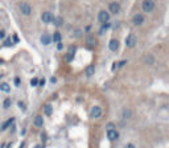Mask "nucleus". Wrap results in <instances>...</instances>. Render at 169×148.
I'll return each mask as SVG.
<instances>
[{
    "instance_id": "nucleus-1",
    "label": "nucleus",
    "mask_w": 169,
    "mask_h": 148,
    "mask_svg": "<svg viewBox=\"0 0 169 148\" xmlns=\"http://www.w3.org/2000/svg\"><path fill=\"white\" fill-rule=\"evenodd\" d=\"M141 8L144 12H152L155 9V2L153 0H144L141 3Z\"/></svg>"
},
{
    "instance_id": "nucleus-2",
    "label": "nucleus",
    "mask_w": 169,
    "mask_h": 148,
    "mask_svg": "<svg viewBox=\"0 0 169 148\" xmlns=\"http://www.w3.org/2000/svg\"><path fill=\"white\" fill-rule=\"evenodd\" d=\"M136 42H137V37L135 35L131 33V35L127 36V39H126V46L127 48H133L136 45Z\"/></svg>"
},
{
    "instance_id": "nucleus-3",
    "label": "nucleus",
    "mask_w": 169,
    "mask_h": 148,
    "mask_svg": "<svg viewBox=\"0 0 169 148\" xmlns=\"http://www.w3.org/2000/svg\"><path fill=\"white\" fill-rule=\"evenodd\" d=\"M90 116H91L93 119L101 118V116H102V108H101L99 106H94V107L90 110Z\"/></svg>"
},
{
    "instance_id": "nucleus-4",
    "label": "nucleus",
    "mask_w": 169,
    "mask_h": 148,
    "mask_svg": "<svg viewBox=\"0 0 169 148\" xmlns=\"http://www.w3.org/2000/svg\"><path fill=\"white\" fill-rule=\"evenodd\" d=\"M20 11H21L23 15L29 16V15L32 13V7H31L28 3H21V4H20Z\"/></svg>"
},
{
    "instance_id": "nucleus-5",
    "label": "nucleus",
    "mask_w": 169,
    "mask_h": 148,
    "mask_svg": "<svg viewBox=\"0 0 169 148\" xmlns=\"http://www.w3.org/2000/svg\"><path fill=\"white\" fill-rule=\"evenodd\" d=\"M98 20H99L101 23H103V24L108 23V20H110V13H108L107 11H101L99 15H98Z\"/></svg>"
},
{
    "instance_id": "nucleus-6",
    "label": "nucleus",
    "mask_w": 169,
    "mask_h": 148,
    "mask_svg": "<svg viewBox=\"0 0 169 148\" xmlns=\"http://www.w3.org/2000/svg\"><path fill=\"white\" fill-rule=\"evenodd\" d=\"M144 20H145V17H144L141 13H136V15L132 17V23H133L135 25H141V24L144 23Z\"/></svg>"
},
{
    "instance_id": "nucleus-7",
    "label": "nucleus",
    "mask_w": 169,
    "mask_h": 148,
    "mask_svg": "<svg viewBox=\"0 0 169 148\" xmlns=\"http://www.w3.org/2000/svg\"><path fill=\"white\" fill-rule=\"evenodd\" d=\"M41 20L45 23V24H49V23H52L53 21V16H52V13L50 12H42L41 13Z\"/></svg>"
},
{
    "instance_id": "nucleus-8",
    "label": "nucleus",
    "mask_w": 169,
    "mask_h": 148,
    "mask_svg": "<svg viewBox=\"0 0 169 148\" xmlns=\"http://www.w3.org/2000/svg\"><path fill=\"white\" fill-rule=\"evenodd\" d=\"M107 137H108V140H111V141H114V140H116L118 137H119V133H118V131L116 130H107Z\"/></svg>"
},
{
    "instance_id": "nucleus-9",
    "label": "nucleus",
    "mask_w": 169,
    "mask_h": 148,
    "mask_svg": "<svg viewBox=\"0 0 169 148\" xmlns=\"http://www.w3.org/2000/svg\"><path fill=\"white\" fill-rule=\"evenodd\" d=\"M108 9H110V12L111 13H119L120 12V6H119V3H111L110 4V7H108Z\"/></svg>"
},
{
    "instance_id": "nucleus-10",
    "label": "nucleus",
    "mask_w": 169,
    "mask_h": 148,
    "mask_svg": "<svg viewBox=\"0 0 169 148\" xmlns=\"http://www.w3.org/2000/svg\"><path fill=\"white\" fill-rule=\"evenodd\" d=\"M108 48H110V50L116 52V50H118V48H119V41H118V40H115V39H112V40L110 41V44H108Z\"/></svg>"
},
{
    "instance_id": "nucleus-11",
    "label": "nucleus",
    "mask_w": 169,
    "mask_h": 148,
    "mask_svg": "<svg viewBox=\"0 0 169 148\" xmlns=\"http://www.w3.org/2000/svg\"><path fill=\"white\" fill-rule=\"evenodd\" d=\"M41 42H42L44 45H49V44L52 42V37H50L48 33H44V35L41 36Z\"/></svg>"
},
{
    "instance_id": "nucleus-12",
    "label": "nucleus",
    "mask_w": 169,
    "mask_h": 148,
    "mask_svg": "<svg viewBox=\"0 0 169 148\" xmlns=\"http://www.w3.org/2000/svg\"><path fill=\"white\" fill-rule=\"evenodd\" d=\"M34 126L36 127H42L44 126V118H42V115H37L34 118Z\"/></svg>"
},
{
    "instance_id": "nucleus-13",
    "label": "nucleus",
    "mask_w": 169,
    "mask_h": 148,
    "mask_svg": "<svg viewBox=\"0 0 169 148\" xmlns=\"http://www.w3.org/2000/svg\"><path fill=\"white\" fill-rule=\"evenodd\" d=\"M0 90H2V91H4V93H9L11 87H9V85H8V83L2 82V83H0Z\"/></svg>"
},
{
    "instance_id": "nucleus-14",
    "label": "nucleus",
    "mask_w": 169,
    "mask_h": 148,
    "mask_svg": "<svg viewBox=\"0 0 169 148\" xmlns=\"http://www.w3.org/2000/svg\"><path fill=\"white\" fill-rule=\"evenodd\" d=\"M94 71H95V69H94V66H93V65L87 66V68H86V70H84V73H86V75H87V77H91V75L94 74Z\"/></svg>"
},
{
    "instance_id": "nucleus-15",
    "label": "nucleus",
    "mask_w": 169,
    "mask_h": 148,
    "mask_svg": "<svg viewBox=\"0 0 169 148\" xmlns=\"http://www.w3.org/2000/svg\"><path fill=\"white\" fill-rule=\"evenodd\" d=\"M52 40H53V42H61V40H62V37H61V33L59 32H56L54 35H53V37H52Z\"/></svg>"
},
{
    "instance_id": "nucleus-16",
    "label": "nucleus",
    "mask_w": 169,
    "mask_h": 148,
    "mask_svg": "<svg viewBox=\"0 0 169 148\" xmlns=\"http://www.w3.org/2000/svg\"><path fill=\"white\" fill-rule=\"evenodd\" d=\"M44 112H45V115H52V112H53V108H52V106L50 104H44Z\"/></svg>"
},
{
    "instance_id": "nucleus-17",
    "label": "nucleus",
    "mask_w": 169,
    "mask_h": 148,
    "mask_svg": "<svg viewBox=\"0 0 169 148\" xmlns=\"http://www.w3.org/2000/svg\"><path fill=\"white\" fill-rule=\"evenodd\" d=\"M122 116H123V119H130V118L132 116V112H131V110H127V108H124V110H123V112H122Z\"/></svg>"
},
{
    "instance_id": "nucleus-18",
    "label": "nucleus",
    "mask_w": 169,
    "mask_h": 148,
    "mask_svg": "<svg viewBox=\"0 0 169 148\" xmlns=\"http://www.w3.org/2000/svg\"><path fill=\"white\" fill-rule=\"evenodd\" d=\"M144 61H145V64H149V65H152V64L155 62V58H153V56H152V54H148V56H145Z\"/></svg>"
},
{
    "instance_id": "nucleus-19",
    "label": "nucleus",
    "mask_w": 169,
    "mask_h": 148,
    "mask_svg": "<svg viewBox=\"0 0 169 148\" xmlns=\"http://www.w3.org/2000/svg\"><path fill=\"white\" fill-rule=\"evenodd\" d=\"M108 28H110V24H108V23L103 24V25H102V28H101V31H99V35H103V33H105V31H107Z\"/></svg>"
},
{
    "instance_id": "nucleus-20",
    "label": "nucleus",
    "mask_w": 169,
    "mask_h": 148,
    "mask_svg": "<svg viewBox=\"0 0 169 148\" xmlns=\"http://www.w3.org/2000/svg\"><path fill=\"white\" fill-rule=\"evenodd\" d=\"M86 45H87L89 48H93V46L95 45V41H94V39H93V37H89V39H87V42H86Z\"/></svg>"
},
{
    "instance_id": "nucleus-21",
    "label": "nucleus",
    "mask_w": 169,
    "mask_h": 148,
    "mask_svg": "<svg viewBox=\"0 0 169 148\" xmlns=\"http://www.w3.org/2000/svg\"><path fill=\"white\" fill-rule=\"evenodd\" d=\"M13 120H15L13 118H12V119H8V120H7V122H6V123L3 124V127H2V131H4V130H6V128H7V127H8V126H9V124H11L12 122H13Z\"/></svg>"
},
{
    "instance_id": "nucleus-22",
    "label": "nucleus",
    "mask_w": 169,
    "mask_h": 148,
    "mask_svg": "<svg viewBox=\"0 0 169 148\" xmlns=\"http://www.w3.org/2000/svg\"><path fill=\"white\" fill-rule=\"evenodd\" d=\"M53 23H54L57 27H59V25H62V23H63V21H62V19H61V17H57V19H53Z\"/></svg>"
},
{
    "instance_id": "nucleus-23",
    "label": "nucleus",
    "mask_w": 169,
    "mask_h": 148,
    "mask_svg": "<svg viewBox=\"0 0 169 148\" xmlns=\"http://www.w3.org/2000/svg\"><path fill=\"white\" fill-rule=\"evenodd\" d=\"M11 103H12V101H11L9 98H7V99L4 101V104H3L4 108H9V107H11Z\"/></svg>"
},
{
    "instance_id": "nucleus-24",
    "label": "nucleus",
    "mask_w": 169,
    "mask_h": 148,
    "mask_svg": "<svg viewBox=\"0 0 169 148\" xmlns=\"http://www.w3.org/2000/svg\"><path fill=\"white\" fill-rule=\"evenodd\" d=\"M73 57H74V56H73V54H70V53H67V54H65V60H66L67 62H70V61L73 60Z\"/></svg>"
},
{
    "instance_id": "nucleus-25",
    "label": "nucleus",
    "mask_w": 169,
    "mask_h": 148,
    "mask_svg": "<svg viewBox=\"0 0 169 148\" xmlns=\"http://www.w3.org/2000/svg\"><path fill=\"white\" fill-rule=\"evenodd\" d=\"M37 85H38V79H37V78L31 79V86H33V87H34V86H37Z\"/></svg>"
},
{
    "instance_id": "nucleus-26",
    "label": "nucleus",
    "mask_w": 169,
    "mask_h": 148,
    "mask_svg": "<svg viewBox=\"0 0 169 148\" xmlns=\"http://www.w3.org/2000/svg\"><path fill=\"white\" fill-rule=\"evenodd\" d=\"M69 53L74 56V53H75V46H73V45H71V46H69Z\"/></svg>"
},
{
    "instance_id": "nucleus-27",
    "label": "nucleus",
    "mask_w": 169,
    "mask_h": 148,
    "mask_svg": "<svg viewBox=\"0 0 169 148\" xmlns=\"http://www.w3.org/2000/svg\"><path fill=\"white\" fill-rule=\"evenodd\" d=\"M9 45H12V41H11V39H7L4 42V46H9Z\"/></svg>"
},
{
    "instance_id": "nucleus-28",
    "label": "nucleus",
    "mask_w": 169,
    "mask_h": 148,
    "mask_svg": "<svg viewBox=\"0 0 169 148\" xmlns=\"http://www.w3.org/2000/svg\"><path fill=\"white\" fill-rule=\"evenodd\" d=\"M126 64H127V61H126V60H123V61H120L116 66H118V68H122V66H123V65H126Z\"/></svg>"
},
{
    "instance_id": "nucleus-29",
    "label": "nucleus",
    "mask_w": 169,
    "mask_h": 148,
    "mask_svg": "<svg viewBox=\"0 0 169 148\" xmlns=\"http://www.w3.org/2000/svg\"><path fill=\"white\" fill-rule=\"evenodd\" d=\"M15 86H20V78L19 77L15 78Z\"/></svg>"
},
{
    "instance_id": "nucleus-30",
    "label": "nucleus",
    "mask_w": 169,
    "mask_h": 148,
    "mask_svg": "<svg viewBox=\"0 0 169 148\" xmlns=\"http://www.w3.org/2000/svg\"><path fill=\"white\" fill-rule=\"evenodd\" d=\"M17 104H19V107H20V108H23V110H25V104H24L23 102H19Z\"/></svg>"
},
{
    "instance_id": "nucleus-31",
    "label": "nucleus",
    "mask_w": 169,
    "mask_h": 148,
    "mask_svg": "<svg viewBox=\"0 0 169 148\" xmlns=\"http://www.w3.org/2000/svg\"><path fill=\"white\" fill-rule=\"evenodd\" d=\"M4 36H6V32L4 31H0V39H4Z\"/></svg>"
},
{
    "instance_id": "nucleus-32",
    "label": "nucleus",
    "mask_w": 169,
    "mask_h": 148,
    "mask_svg": "<svg viewBox=\"0 0 169 148\" xmlns=\"http://www.w3.org/2000/svg\"><path fill=\"white\" fill-rule=\"evenodd\" d=\"M38 85H40V86H44V85H45V79L42 78L41 81H38Z\"/></svg>"
},
{
    "instance_id": "nucleus-33",
    "label": "nucleus",
    "mask_w": 169,
    "mask_h": 148,
    "mask_svg": "<svg viewBox=\"0 0 169 148\" xmlns=\"http://www.w3.org/2000/svg\"><path fill=\"white\" fill-rule=\"evenodd\" d=\"M124 148H135V145H133L132 143H130V144H127V145H126Z\"/></svg>"
},
{
    "instance_id": "nucleus-34",
    "label": "nucleus",
    "mask_w": 169,
    "mask_h": 148,
    "mask_svg": "<svg viewBox=\"0 0 169 148\" xmlns=\"http://www.w3.org/2000/svg\"><path fill=\"white\" fill-rule=\"evenodd\" d=\"M13 42H19V37H17L16 35L13 36Z\"/></svg>"
},
{
    "instance_id": "nucleus-35",
    "label": "nucleus",
    "mask_w": 169,
    "mask_h": 148,
    "mask_svg": "<svg viewBox=\"0 0 169 148\" xmlns=\"http://www.w3.org/2000/svg\"><path fill=\"white\" fill-rule=\"evenodd\" d=\"M62 48H63V46H62V44H61V42H58V45H57V49H58V50H61Z\"/></svg>"
},
{
    "instance_id": "nucleus-36",
    "label": "nucleus",
    "mask_w": 169,
    "mask_h": 148,
    "mask_svg": "<svg viewBox=\"0 0 169 148\" xmlns=\"http://www.w3.org/2000/svg\"><path fill=\"white\" fill-rule=\"evenodd\" d=\"M75 36H77V37H79V36H81V31H79V29L75 32Z\"/></svg>"
},
{
    "instance_id": "nucleus-37",
    "label": "nucleus",
    "mask_w": 169,
    "mask_h": 148,
    "mask_svg": "<svg viewBox=\"0 0 169 148\" xmlns=\"http://www.w3.org/2000/svg\"><path fill=\"white\" fill-rule=\"evenodd\" d=\"M56 81H57V79H56L54 77H52V78H50V82H52V83H56Z\"/></svg>"
},
{
    "instance_id": "nucleus-38",
    "label": "nucleus",
    "mask_w": 169,
    "mask_h": 148,
    "mask_svg": "<svg viewBox=\"0 0 169 148\" xmlns=\"http://www.w3.org/2000/svg\"><path fill=\"white\" fill-rule=\"evenodd\" d=\"M34 148H44L42 144H38V145H34Z\"/></svg>"
},
{
    "instance_id": "nucleus-39",
    "label": "nucleus",
    "mask_w": 169,
    "mask_h": 148,
    "mask_svg": "<svg viewBox=\"0 0 169 148\" xmlns=\"http://www.w3.org/2000/svg\"><path fill=\"white\" fill-rule=\"evenodd\" d=\"M20 148H24V143H21V145H20Z\"/></svg>"
},
{
    "instance_id": "nucleus-40",
    "label": "nucleus",
    "mask_w": 169,
    "mask_h": 148,
    "mask_svg": "<svg viewBox=\"0 0 169 148\" xmlns=\"http://www.w3.org/2000/svg\"><path fill=\"white\" fill-rule=\"evenodd\" d=\"M2 62H3V60H2V58H0V64H2Z\"/></svg>"
}]
</instances>
